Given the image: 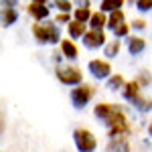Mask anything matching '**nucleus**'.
Returning a JSON list of instances; mask_svg holds the SVG:
<instances>
[{"label":"nucleus","mask_w":152,"mask_h":152,"mask_svg":"<svg viewBox=\"0 0 152 152\" xmlns=\"http://www.w3.org/2000/svg\"><path fill=\"white\" fill-rule=\"evenodd\" d=\"M33 37L41 45H57L61 43V28L55 23H35L33 24Z\"/></svg>","instance_id":"f257e3e1"},{"label":"nucleus","mask_w":152,"mask_h":152,"mask_svg":"<svg viewBox=\"0 0 152 152\" xmlns=\"http://www.w3.org/2000/svg\"><path fill=\"white\" fill-rule=\"evenodd\" d=\"M55 77L59 79V83L67 85V87H75L83 83V71L77 65H63L59 63L55 67Z\"/></svg>","instance_id":"f03ea898"},{"label":"nucleus","mask_w":152,"mask_h":152,"mask_svg":"<svg viewBox=\"0 0 152 152\" xmlns=\"http://www.w3.org/2000/svg\"><path fill=\"white\" fill-rule=\"evenodd\" d=\"M73 142L79 152H95L97 150V138L91 130L87 128H75L73 130Z\"/></svg>","instance_id":"7ed1b4c3"},{"label":"nucleus","mask_w":152,"mask_h":152,"mask_svg":"<svg viewBox=\"0 0 152 152\" xmlns=\"http://www.w3.org/2000/svg\"><path fill=\"white\" fill-rule=\"evenodd\" d=\"M132 126H130V120L126 116V112L122 110L110 124H107V138H128Z\"/></svg>","instance_id":"20e7f679"},{"label":"nucleus","mask_w":152,"mask_h":152,"mask_svg":"<svg viewBox=\"0 0 152 152\" xmlns=\"http://www.w3.org/2000/svg\"><path fill=\"white\" fill-rule=\"evenodd\" d=\"M94 94H95V87H94V85H89V83L83 81L81 85H75V87L71 89V94H69L73 107H75V110H83L85 105L91 102Z\"/></svg>","instance_id":"39448f33"},{"label":"nucleus","mask_w":152,"mask_h":152,"mask_svg":"<svg viewBox=\"0 0 152 152\" xmlns=\"http://www.w3.org/2000/svg\"><path fill=\"white\" fill-rule=\"evenodd\" d=\"M87 71L94 79H110L112 77V65L107 59H91L87 63Z\"/></svg>","instance_id":"423d86ee"},{"label":"nucleus","mask_w":152,"mask_h":152,"mask_svg":"<svg viewBox=\"0 0 152 152\" xmlns=\"http://www.w3.org/2000/svg\"><path fill=\"white\" fill-rule=\"evenodd\" d=\"M124 107L122 105H116V104H107V102H102V104H95L94 107V116L97 118V120H102L105 126L114 120V118L122 112Z\"/></svg>","instance_id":"0eeeda50"},{"label":"nucleus","mask_w":152,"mask_h":152,"mask_svg":"<svg viewBox=\"0 0 152 152\" xmlns=\"http://www.w3.org/2000/svg\"><path fill=\"white\" fill-rule=\"evenodd\" d=\"M83 47L85 49H104L105 43H107V39H105V33L104 31H94V28H89L81 39Z\"/></svg>","instance_id":"6e6552de"},{"label":"nucleus","mask_w":152,"mask_h":152,"mask_svg":"<svg viewBox=\"0 0 152 152\" xmlns=\"http://www.w3.org/2000/svg\"><path fill=\"white\" fill-rule=\"evenodd\" d=\"M26 12L31 14V18H35V23H41V20L49 18L51 8H49L47 4H41V2H31V4L26 6Z\"/></svg>","instance_id":"1a4fd4ad"},{"label":"nucleus","mask_w":152,"mask_h":152,"mask_svg":"<svg viewBox=\"0 0 152 152\" xmlns=\"http://www.w3.org/2000/svg\"><path fill=\"white\" fill-rule=\"evenodd\" d=\"M126 49H128V53L132 57H138V55L144 53V49H146V41H144L140 35L126 37Z\"/></svg>","instance_id":"9d476101"},{"label":"nucleus","mask_w":152,"mask_h":152,"mask_svg":"<svg viewBox=\"0 0 152 152\" xmlns=\"http://www.w3.org/2000/svg\"><path fill=\"white\" fill-rule=\"evenodd\" d=\"M59 49H61L63 59H67V61H75V59L79 57V49H77V45H75L73 39H63V41L59 43Z\"/></svg>","instance_id":"9b49d317"},{"label":"nucleus","mask_w":152,"mask_h":152,"mask_svg":"<svg viewBox=\"0 0 152 152\" xmlns=\"http://www.w3.org/2000/svg\"><path fill=\"white\" fill-rule=\"evenodd\" d=\"M140 94H142V85L136 81V79L126 81V85L122 87V97H124L126 102H130V104H132V102H134V99H136Z\"/></svg>","instance_id":"f8f14e48"},{"label":"nucleus","mask_w":152,"mask_h":152,"mask_svg":"<svg viewBox=\"0 0 152 152\" xmlns=\"http://www.w3.org/2000/svg\"><path fill=\"white\" fill-rule=\"evenodd\" d=\"M104 152H132L128 138H110Z\"/></svg>","instance_id":"ddd939ff"},{"label":"nucleus","mask_w":152,"mask_h":152,"mask_svg":"<svg viewBox=\"0 0 152 152\" xmlns=\"http://www.w3.org/2000/svg\"><path fill=\"white\" fill-rule=\"evenodd\" d=\"M89 31V26H87V23H79V20H71L69 24H67V33H69V39H83V35Z\"/></svg>","instance_id":"4468645a"},{"label":"nucleus","mask_w":152,"mask_h":152,"mask_svg":"<svg viewBox=\"0 0 152 152\" xmlns=\"http://www.w3.org/2000/svg\"><path fill=\"white\" fill-rule=\"evenodd\" d=\"M120 51H122V39H110L104 47V55L110 61V59H116L120 55Z\"/></svg>","instance_id":"2eb2a0df"},{"label":"nucleus","mask_w":152,"mask_h":152,"mask_svg":"<svg viewBox=\"0 0 152 152\" xmlns=\"http://www.w3.org/2000/svg\"><path fill=\"white\" fill-rule=\"evenodd\" d=\"M89 28H94V31H104L105 26H107V14L102 10H97L91 14V18H89V23H87Z\"/></svg>","instance_id":"dca6fc26"},{"label":"nucleus","mask_w":152,"mask_h":152,"mask_svg":"<svg viewBox=\"0 0 152 152\" xmlns=\"http://www.w3.org/2000/svg\"><path fill=\"white\" fill-rule=\"evenodd\" d=\"M18 20V12L16 8H0V26H12Z\"/></svg>","instance_id":"f3484780"},{"label":"nucleus","mask_w":152,"mask_h":152,"mask_svg":"<svg viewBox=\"0 0 152 152\" xmlns=\"http://www.w3.org/2000/svg\"><path fill=\"white\" fill-rule=\"evenodd\" d=\"M132 105H134L140 114H148V112H152V99H150V97H146V95H142V94L132 102Z\"/></svg>","instance_id":"a211bd4d"},{"label":"nucleus","mask_w":152,"mask_h":152,"mask_svg":"<svg viewBox=\"0 0 152 152\" xmlns=\"http://www.w3.org/2000/svg\"><path fill=\"white\" fill-rule=\"evenodd\" d=\"M122 23H126V14H124V10H114V12L107 14V26H105V28L114 31V28L120 26Z\"/></svg>","instance_id":"6ab92c4d"},{"label":"nucleus","mask_w":152,"mask_h":152,"mask_svg":"<svg viewBox=\"0 0 152 152\" xmlns=\"http://www.w3.org/2000/svg\"><path fill=\"white\" fill-rule=\"evenodd\" d=\"M124 2L126 0H102L99 2V10L105 12V14H110V12H114V10H122Z\"/></svg>","instance_id":"aec40b11"},{"label":"nucleus","mask_w":152,"mask_h":152,"mask_svg":"<svg viewBox=\"0 0 152 152\" xmlns=\"http://www.w3.org/2000/svg\"><path fill=\"white\" fill-rule=\"evenodd\" d=\"M124 85H126V79H124V75H120V73L112 75V77L107 79V83H105V87H107L110 91H122Z\"/></svg>","instance_id":"412c9836"},{"label":"nucleus","mask_w":152,"mask_h":152,"mask_svg":"<svg viewBox=\"0 0 152 152\" xmlns=\"http://www.w3.org/2000/svg\"><path fill=\"white\" fill-rule=\"evenodd\" d=\"M91 14H94V12H91L89 6H75V10H73V18L79 20V23H89Z\"/></svg>","instance_id":"4be33fe9"},{"label":"nucleus","mask_w":152,"mask_h":152,"mask_svg":"<svg viewBox=\"0 0 152 152\" xmlns=\"http://www.w3.org/2000/svg\"><path fill=\"white\" fill-rule=\"evenodd\" d=\"M112 33H114V39H126V37H130V23H122Z\"/></svg>","instance_id":"5701e85b"},{"label":"nucleus","mask_w":152,"mask_h":152,"mask_svg":"<svg viewBox=\"0 0 152 152\" xmlns=\"http://www.w3.org/2000/svg\"><path fill=\"white\" fill-rule=\"evenodd\" d=\"M53 4H55V8H59V12H71V10H75L71 0H53Z\"/></svg>","instance_id":"b1692460"},{"label":"nucleus","mask_w":152,"mask_h":152,"mask_svg":"<svg viewBox=\"0 0 152 152\" xmlns=\"http://www.w3.org/2000/svg\"><path fill=\"white\" fill-rule=\"evenodd\" d=\"M136 81L140 83L142 87H148V85L152 83V75H150V73H148L146 69H142L140 73H138V77H136Z\"/></svg>","instance_id":"393cba45"},{"label":"nucleus","mask_w":152,"mask_h":152,"mask_svg":"<svg viewBox=\"0 0 152 152\" xmlns=\"http://www.w3.org/2000/svg\"><path fill=\"white\" fill-rule=\"evenodd\" d=\"M136 8L140 12H150L152 10V0H136Z\"/></svg>","instance_id":"a878e982"},{"label":"nucleus","mask_w":152,"mask_h":152,"mask_svg":"<svg viewBox=\"0 0 152 152\" xmlns=\"http://www.w3.org/2000/svg\"><path fill=\"white\" fill-rule=\"evenodd\" d=\"M71 20H73L71 12H59L57 16H55V23H61V24H69Z\"/></svg>","instance_id":"bb28decb"},{"label":"nucleus","mask_w":152,"mask_h":152,"mask_svg":"<svg viewBox=\"0 0 152 152\" xmlns=\"http://www.w3.org/2000/svg\"><path fill=\"white\" fill-rule=\"evenodd\" d=\"M130 26H132V28H134V31H144V28H146V26H148V24H146V20H144V18H134V20H132V24H130Z\"/></svg>","instance_id":"cd10ccee"},{"label":"nucleus","mask_w":152,"mask_h":152,"mask_svg":"<svg viewBox=\"0 0 152 152\" xmlns=\"http://www.w3.org/2000/svg\"><path fill=\"white\" fill-rule=\"evenodd\" d=\"M0 4H4L2 8H14L16 6V0H0Z\"/></svg>","instance_id":"c85d7f7f"},{"label":"nucleus","mask_w":152,"mask_h":152,"mask_svg":"<svg viewBox=\"0 0 152 152\" xmlns=\"http://www.w3.org/2000/svg\"><path fill=\"white\" fill-rule=\"evenodd\" d=\"M31 2H41V4H47L49 0H31Z\"/></svg>","instance_id":"c756f323"},{"label":"nucleus","mask_w":152,"mask_h":152,"mask_svg":"<svg viewBox=\"0 0 152 152\" xmlns=\"http://www.w3.org/2000/svg\"><path fill=\"white\" fill-rule=\"evenodd\" d=\"M148 134H150V136H152V122H150V124H148Z\"/></svg>","instance_id":"7c9ffc66"}]
</instances>
